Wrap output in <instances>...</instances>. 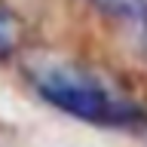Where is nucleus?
Returning <instances> with one entry per match:
<instances>
[{
  "mask_svg": "<svg viewBox=\"0 0 147 147\" xmlns=\"http://www.w3.org/2000/svg\"><path fill=\"white\" fill-rule=\"evenodd\" d=\"M37 89L49 104H55L71 117L86 119V123H98V126H141L144 123L141 107L113 98L98 80H92L80 71L55 67L40 77Z\"/></svg>",
  "mask_w": 147,
  "mask_h": 147,
  "instance_id": "f257e3e1",
  "label": "nucleus"
},
{
  "mask_svg": "<svg viewBox=\"0 0 147 147\" xmlns=\"http://www.w3.org/2000/svg\"><path fill=\"white\" fill-rule=\"evenodd\" d=\"M92 3L104 9L113 22L147 34V0H92Z\"/></svg>",
  "mask_w": 147,
  "mask_h": 147,
  "instance_id": "f03ea898",
  "label": "nucleus"
},
{
  "mask_svg": "<svg viewBox=\"0 0 147 147\" xmlns=\"http://www.w3.org/2000/svg\"><path fill=\"white\" fill-rule=\"evenodd\" d=\"M18 31H16V18L9 16L6 6H0V58H9L16 49Z\"/></svg>",
  "mask_w": 147,
  "mask_h": 147,
  "instance_id": "7ed1b4c3",
  "label": "nucleus"
}]
</instances>
